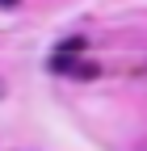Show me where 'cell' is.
Here are the masks:
<instances>
[{
    "instance_id": "cell-1",
    "label": "cell",
    "mask_w": 147,
    "mask_h": 151,
    "mask_svg": "<svg viewBox=\"0 0 147 151\" xmlns=\"http://www.w3.org/2000/svg\"><path fill=\"white\" fill-rule=\"evenodd\" d=\"M80 55H84V38H67V42L50 55V71H71L80 63Z\"/></svg>"
},
{
    "instance_id": "cell-2",
    "label": "cell",
    "mask_w": 147,
    "mask_h": 151,
    "mask_svg": "<svg viewBox=\"0 0 147 151\" xmlns=\"http://www.w3.org/2000/svg\"><path fill=\"white\" fill-rule=\"evenodd\" d=\"M0 4H4V9H9V4H17V0H0Z\"/></svg>"
},
{
    "instance_id": "cell-3",
    "label": "cell",
    "mask_w": 147,
    "mask_h": 151,
    "mask_svg": "<svg viewBox=\"0 0 147 151\" xmlns=\"http://www.w3.org/2000/svg\"><path fill=\"white\" fill-rule=\"evenodd\" d=\"M0 92H4V88H0Z\"/></svg>"
}]
</instances>
